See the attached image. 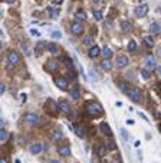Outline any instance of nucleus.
Returning a JSON list of instances; mask_svg holds the SVG:
<instances>
[{
  "label": "nucleus",
  "mask_w": 161,
  "mask_h": 163,
  "mask_svg": "<svg viewBox=\"0 0 161 163\" xmlns=\"http://www.w3.org/2000/svg\"><path fill=\"white\" fill-rule=\"evenodd\" d=\"M52 38L53 39H61L62 33H61V32H58V30H55V32H52Z\"/></svg>",
  "instance_id": "37"
},
{
  "label": "nucleus",
  "mask_w": 161,
  "mask_h": 163,
  "mask_svg": "<svg viewBox=\"0 0 161 163\" xmlns=\"http://www.w3.org/2000/svg\"><path fill=\"white\" fill-rule=\"evenodd\" d=\"M145 68L147 69H150V71H152V69H157V65H155V59L154 58H148L147 61H145Z\"/></svg>",
  "instance_id": "22"
},
{
  "label": "nucleus",
  "mask_w": 161,
  "mask_h": 163,
  "mask_svg": "<svg viewBox=\"0 0 161 163\" xmlns=\"http://www.w3.org/2000/svg\"><path fill=\"white\" fill-rule=\"evenodd\" d=\"M45 69L47 72H55L59 69V62L56 59H47V62L45 64Z\"/></svg>",
  "instance_id": "8"
},
{
  "label": "nucleus",
  "mask_w": 161,
  "mask_h": 163,
  "mask_svg": "<svg viewBox=\"0 0 161 163\" xmlns=\"http://www.w3.org/2000/svg\"><path fill=\"white\" fill-rule=\"evenodd\" d=\"M86 111H88V114L91 117H99V115L104 114V108L101 106L99 103H96V101H88L86 103Z\"/></svg>",
  "instance_id": "1"
},
{
  "label": "nucleus",
  "mask_w": 161,
  "mask_h": 163,
  "mask_svg": "<svg viewBox=\"0 0 161 163\" xmlns=\"http://www.w3.org/2000/svg\"><path fill=\"white\" fill-rule=\"evenodd\" d=\"M140 72H141V75H142V78H144V80H148V78L151 77V71H150V69H147V68H142Z\"/></svg>",
  "instance_id": "30"
},
{
  "label": "nucleus",
  "mask_w": 161,
  "mask_h": 163,
  "mask_svg": "<svg viewBox=\"0 0 161 163\" xmlns=\"http://www.w3.org/2000/svg\"><path fill=\"white\" fill-rule=\"evenodd\" d=\"M101 52H102V51H101L99 46H98V45H94V46L89 48V51H88V56L89 58H96Z\"/></svg>",
  "instance_id": "16"
},
{
  "label": "nucleus",
  "mask_w": 161,
  "mask_h": 163,
  "mask_svg": "<svg viewBox=\"0 0 161 163\" xmlns=\"http://www.w3.org/2000/svg\"><path fill=\"white\" fill-rule=\"evenodd\" d=\"M20 100H22V103H24V101L28 100V95H26V94H22V95H20Z\"/></svg>",
  "instance_id": "44"
},
{
  "label": "nucleus",
  "mask_w": 161,
  "mask_h": 163,
  "mask_svg": "<svg viewBox=\"0 0 161 163\" xmlns=\"http://www.w3.org/2000/svg\"><path fill=\"white\" fill-rule=\"evenodd\" d=\"M150 32H151L152 35L161 33V25H160V23H157V22L151 23V25H150Z\"/></svg>",
  "instance_id": "20"
},
{
  "label": "nucleus",
  "mask_w": 161,
  "mask_h": 163,
  "mask_svg": "<svg viewBox=\"0 0 161 163\" xmlns=\"http://www.w3.org/2000/svg\"><path fill=\"white\" fill-rule=\"evenodd\" d=\"M47 12H49V16H51L52 19H56V17H59L61 9L56 7V6H52V7H47Z\"/></svg>",
  "instance_id": "17"
},
{
  "label": "nucleus",
  "mask_w": 161,
  "mask_h": 163,
  "mask_svg": "<svg viewBox=\"0 0 161 163\" xmlns=\"http://www.w3.org/2000/svg\"><path fill=\"white\" fill-rule=\"evenodd\" d=\"M82 43L85 45V46H88V48H92L95 43H94V36H85L84 38V41H82Z\"/></svg>",
  "instance_id": "27"
},
{
  "label": "nucleus",
  "mask_w": 161,
  "mask_h": 163,
  "mask_svg": "<svg viewBox=\"0 0 161 163\" xmlns=\"http://www.w3.org/2000/svg\"><path fill=\"white\" fill-rule=\"evenodd\" d=\"M7 62H9V65H12V67L19 65V64H20L19 52H16V51H10V52L7 53Z\"/></svg>",
  "instance_id": "5"
},
{
  "label": "nucleus",
  "mask_w": 161,
  "mask_h": 163,
  "mask_svg": "<svg viewBox=\"0 0 161 163\" xmlns=\"http://www.w3.org/2000/svg\"><path fill=\"white\" fill-rule=\"evenodd\" d=\"M128 97H129V100L133 101V103H140V101H141V97H142V92L138 87H133L131 91L128 92Z\"/></svg>",
  "instance_id": "4"
},
{
  "label": "nucleus",
  "mask_w": 161,
  "mask_h": 163,
  "mask_svg": "<svg viewBox=\"0 0 161 163\" xmlns=\"http://www.w3.org/2000/svg\"><path fill=\"white\" fill-rule=\"evenodd\" d=\"M160 133H161V124H160Z\"/></svg>",
  "instance_id": "52"
},
{
  "label": "nucleus",
  "mask_w": 161,
  "mask_h": 163,
  "mask_svg": "<svg viewBox=\"0 0 161 163\" xmlns=\"http://www.w3.org/2000/svg\"><path fill=\"white\" fill-rule=\"evenodd\" d=\"M99 129H101V131H102L105 136H108V137H111V136H112V130L109 129V126L107 124V123H102V124L99 126Z\"/></svg>",
  "instance_id": "21"
},
{
  "label": "nucleus",
  "mask_w": 161,
  "mask_h": 163,
  "mask_svg": "<svg viewBox=\"0 0 161 163\" xmlns=\"http://www.w3.org/2000/svg\"><path fill=\"white\" fill-rule=\"evenodd\" d=\"M121 134H122V139L124 140H128V134H127V131L124 129H121Z\"/></svg>",
  "instance_id": "42"
},
{
  "label": "nucleus",
  "mask_w": 161,
  "mask_h": 163,
  "mask_svg": "<svg viewBox=\"0 0 161 163\" xmlns=\"http://www.w3.org/2000/svg\"><path fill=\"white\" fill-rule=\"evenodd\" d=\"M92 2H94V3H101L102 0H92Z\"/></svg>",
  "instance_id": "49"
},
{
  "label": "nucleus",
  "mask_w": 161,
  "mask_h": 163,
  "mask_svg": "<svg viewBox=\"0 0 161 163\" xmlns=\"http://www.w3.org/2000/svg\"><path fill=\"white\" fill-rule=\"evenodd\" d=\"M73 131H75V134L78 136V137H84V136L86 134L85 126H82V124H75L73 126Z\"/></svg>",
  "instance_id": "12"
},
{
  "label": "nucleus",
  "mask_w": 161,
  "mask_h": 163,
  "mask_svg": "<svg viewBox=\"0 0 161 163\" xmlns=\"http://www.w3.org/2000/svg\"><path fill=\"white\" fill-rule=\"evenodd\" d=\"M80 94H82V90H80L79 85H75L73 88L71 90V97L73 98V100H79Z\"/></svg>",
  "instance_id": "18"
},
{
  "label": "nucleus",
  "mask_w": 161,
  "mask_h": 163,
  "mask_svg": "<svg viewBox=\"0 0 161 163\" xmlns=\"http://www.w3.org/2000/svg\"><path fill=\"white\" fill-rule=\"evenodd\" d=\"M155 55H157V58H160V59H161V48L157 49V53H155Z\"/></svg>",
  "instance_id": "45"
},
{
  "label": "nucleus",
  "mask_w": 161,
  "mask_h": 163,
  "mask_svg": "<svg viewBox=\"0 0 161 163\" xmlns=\"http://www.w3.org/2000/svg\"><path fill=\"white\" fill-rule=\"evenodd\" d=\"M51 163H62V162H59V160H56V159H53V160H51Z\"/></svg>",
  "instance_id": "47"
},
{
  "label": "nucleus",
  "mask_w": 161,
  "mask_h": 163,
  "mask_svg": "<svg viewBox=\"0 0 161 163\" xmlns=\"http://www.w3.org/2000/svg\"><path fill=\"white\" fill-rule=\"evenodd\" d=\"M5 92H6V84L2 82V84H0V94H5Z\"/></svg>",
  "instance_id": "39"
},
{
  "label": "nucleus",
  "mask_w": 161,
  "mask_h": 163,
  "mask_svg": "<svg viewBox=\"0 0 161 163\" xmlns=\"http://www.w3.org/2000/svg\"><path fill=\"white\" fill-rule=\"evenodd\" d=\"M121 29H122L124 32H131L133 30V23L129 20H122L121 22Z\"/></svg>",
  "instance_id": "23"
},
{
  "label": "nucleus",
  "mask_w": 161,
  "mask_h": 163,
  "mask_svg": "<svg viewBox=\"0 0 161 163\" xmlns=\"http://www.w3.org/2000/svg\"><path fill=\"white\" fill-rule=\"evenodd\" d=\"M157 72H158V75L161 77V65H158V67H157Z\"/></svg>",
  "instance_id": "46"
},
{
  "label": "nucleus",
  "mask_w": 161,
  "mask_h": 163,
  "mask_svg": "<svg viewBox=\"0 0 161 163\" xmlns=\"http://www.w3.org/2000/svg\"><path fill=\"white\" fill-rule=\"evenodd\" d=\"M128 64H129V61H128L127 56H124V55L117 56V67L118 68H125V67H128Z\"/></svg>",
  "instance_id": "13"
},
{
  "label": "nucleus",
  "mask_w": 161,
  "mask_h": 163,
  "mask_svg": "<svg viewBox=\"0 0 161 163\" xmlns=\"http://www.w3.org/2000/svg\"><path fill=\"white\" fill-rule=\"evenodd\" d=\"M43 46H47V43L46 42H39L38 43V46H36V55H40L42 53V51H43Z\"/></svg>",
  "instance_id": "31"
},
{
  "label": "nucleus",
  "mask_w": 161,
  "mask_h": 163,
  "mask_svg": "<svg viewBox=\"0 0 161 163\" xmlns=\"http://www.w3.org/2000/svg\"><path fill=\"white\" fill-rule=\"evenodd\" d=\"M0 163H7V162H6V160H2V162H0Z\"/></svg>",
  "instance_id": "50"
},
{
  "label": "nucleus",
  "mask_w": 161,
  "mask_h": 163,
  "mask_svg": "<svg viewBox=\"0 0 161 163\" xmlns=\"http://www.w3.org/2000/svg\"><path fill=\"white\" fill-rule=\"evenodd\" d=\"M58 104H59V110H61L62 113H65V114H71V113H72V108H71L69 101L59 100V101H58Z\"/></svg>",
  "instance_id": "10"
},
{
  "label": "nucleus",
  "mask_w": 161,
  "mask_h": 163,
  "mask_svg": "<svg viewBox=\"0 0 161 163\" xmlns=\"http://www.w3.org/2000/svg\"><path fill=\"white\" fill-rule=\"evenodd\" d=\"M75 19L78 20V22H85V20L88 19V14L85 13V10H76Z\"/></svg>",
  "instance_id": "19"
},
{
  "label": "nucleus",
  "mask_w": 161,
  "mask_h": 163,
  "mask_svg": "<svg viewBox=\"0 0 161 163\" xmlns=\"http://www.w3.org/2000/svg\"><path fill=\"white\" fill-rule=\"evenodd\" d=\"M42 150H43L42 143H33L30 147H29V152H30L32 154H39Z\"/></svg>",
  "instance_id": "14"
},
{
  "label": "nucleus",
  "mask_w": 161,
  "mask_h": 163,
  "mask_svg": "<svg viewBox=\"0 0 161 163\" xmlns=\"http://www.w3.org/2000/svg\"><path fill=\"white\" fill-rule=\"evenodd\" d=\"M134 13H135V16H137V17H144V16H147V13H148V5L142 3V5L137 6V7H135V10H134Z\"/></svg>",
  "instance_id": "6"
},
{
  "label": "nucleus",
  "mask_w": 161,
  "mask_h": 163,
  "mask_svg": "<svg viewBox=\"0 0 161 163\" xmlns=\"http://www.w3.org/2000/svg\"><path fill=\"white\" fill-rule=\"evenodd\" d=\"M55 85H56L59 90H68L69 81H68L65 77H56L55 78Z\"/></svg>",
  "instance_id": "9"
},
{
  "label": "nucleus",
  "mask_w": 161,
  "mask_h": 163,
  "mask_svg": "<svg viewBox=\"0 0 161 163\" xmlns=\"http://www.w3.org/2000/svg\"><path fill=\"white\" fill-rule=\"evenodd\" d=\"M105 153H107V147H98V156L101 159L105 156Z\"/></svg>",
  "instance_id": "35"
},
{
  "label": "nucleus",
  "mask_w": 161,
  "mask_h": 163,
  "mask_svg": "<svg viewBox=\"0 0 161 163\" xmlns=\"http://www.w3.org/2000/svg\"><path fill=\"white\" fill-rule=\"evenodd\" d=\"M102 56H104V59H111L114 56V52L111 51V48L105 46V48H102Z\"/></svg>",
  "instance_id": "24"
},
{
  "label": "nucleus",
  "mask_w": 161,
  "mask_h": 163,
  "mask_svg": "<svg viewBox=\"0 0 161 163\" xmlns=\"http://www.w3.org/2000/svg\"><path fill=\"white\" fill-rule=\"evenodd\" d=\"M62 137H63V131H62L59 127H58V129H53V131L51 133V139L58 142V140H61Z\"/></svg>",
  "instance_id": "15"
},
{
  "label": "nucleus",
  "mask_w": 161,
  "mask_h": 163,
  "mask_svg": "<svg viewBox=\"0 0 161 163\" xmlns=\"http://www.w3.org/2000/svg\"><path fill=\"white\" fill-rule=\"evenodd\" d=\"M101 68L104 69V71H111L112 69V64L109 59H104L102 62H101Z\"/></svg>",
  "instance_id": "28"
},
{
  "label": "nucleus",
  "mask_w": 161,
  "mask_h": 163,
  "mask_svg": "<svg viewBox=\"0 0 161 163\" xmlns=\"http://www.w3.org/2000/svg\"><path fill=\"white\" fill-rule=\"evenodd\" d=\"M71 32L75 36H79V35H82V32H84V25H82V22H73V23L71 25Z\"/></svg>",
  "instance_id": "7"
},
{
  "label": "nucleus",
  "mask_w": 161,
  "mask_h": 163,
  "mask_svg": "<svg viewBox=\"0 0 161 163\" xmlns=\"http://www.w3.org/2000/svg\"><path fill=\"white\" fill-rule=\"evenodd\" d=\"M158 12H160V13H161V7H160V9H158Z\"/></svg>",
  "instance_id": "51"
},
{
  "label": "nucleus",
  "mask_w": 161,
  "mask_h": 163,
  "mask_svg": "<svg viewBox=\"0 0 161 163\" xmlns=\"http://www.w3.org/2000/svg\"><path fill=\"white\" fill-rule=\"evenodd\" d=\"M6 3H14V0H5Z\"/></svg>",
  "instance_id": "48"
},
{
  "label": "nucleus",
  "mask_w": 161,
  "mask_h": 163,
  "mask_svg": "<svg viewBox=\"0 0 161 163\" xmlns=\"http://www.w3.org/2000/svg\"><path fill=\"white\" fill-rule=\"evenodd\" d=\"M135 49H137V42H135L134 39H131L129 43H128V51H129V52H134Z\"/></svg>",
  "instance_id": "32"
},
{
  "label": "nucleus",
  "mask_w": 161,
  "mask_h": 163,
  "mask_svg": "<svg viewBox=\"0 0 161 163\" xmlns=\"http://www.w3.org/2000/svg\"><path fill=\"white\" fill-rule=\"evenodd\" d=\"M142 42H144V45H145L147 48H152V46H154V43H155L151 36H144V38H142Z\"/></svg>",
  "instance_id": "25"
},
{
  "label": "nucleus",
  "mask_w": 161,
  "mask_h": 163,
  "mask_svg": "<svg viewBox=\"0 0 161 163\" xmlns=\"http://www.w3.org/2000/svg\"><path fill=\"white\" fill-rule=\"evenodd\" d=\"M22 49H23L24 55H30V51H29V46L26 45V43H22Z\"/></svg>",
  "instance_id": "36"
},
{
  "label": "nucleus",
  "mask_w": 161,
  "mask_h": 163,
  "mask_svg": "<svg viewBox=\"0 0 161 163\" xmlns=\"http://www.w3.org/2000/svg\"><path fill=\"white\" fill-rule=\"evenodd\" d=\"M155 90L160 92V95H161V84H160V82H157V84H155Z\"/></svg>",
  "instance_id": "43"
},
{
  "label": "nucleus",
  "mask_w": 161,
  "mask_h": 163,
  "mask_svg": "<svg viewBox=\"0 0 161 163\" xmlns=\"http://www.w3.org/2000/svg\"><path fill=\"white\" fill-rule=\"evenodd\" d=\"M51 2H52L55 6H61L62 3H63V0H51Z\"/></svg>",
  "instance_id": "40"
},
{
  "label": "nucleus",
  "mask_w": 161,
  "mask_h": 163,
  "mask_svg": "<svg viewBox=\"0 0 161 163\" xmlns=\"http://www.w3.org/2000/svg\"><path fill=\"white\" fill-rule=\"evenodd\" d=\"M45 110H46V113L49 115H52V117H56V115H58V111H59V104H58L55 100L49 98V100H46V103H45Z\"/></svg>",
  "instance_id": "2"
},
{
  "label": "nucleus",
  "mask_w": 161,
  "mask_h": 163,
  "mask_svg": "<svg viewBox=\"0 0 161 163\" xmlns=\"http://www.w3.org/2000/svg\"><path fill=\"white\" fill-rule=\"evenodd\" d=\"M24 123L30 127H38L40 124V117L38 114H33V113H29V114L24 115Z\"/></svg>",
  "instance_id": "3"
},
{
  "label": "nucleus",
  "mask_w": 161,
  "mask_h": 163,
  "mask_svg": "<svg viewBox=\"0 0 161 163\" xmlns=\"http://www.w3.org/2000/svg\"><path fill=\"white\" fill-rule=\"evenodd\" d=\"M108 149H109V150H114V149H117V146H115V143L112 142V140H109V143H108Z\"/></svg>",
  "instance_id": "38"
},
{
  "label": "nucleus",
  "mask_w": 161,
  "mask_h": 163,
  "mask_svg": "<svg viewBox=\"0 0 161 163\" xmlns=\"http://www.w3.org/2000/svg\"><path fill=\"white\" fill-rule=\"evenodd\" d=\"M46 48H47V51H49L51 53H58V52H59V46H58L56 43H53V42L47 43Z\"/></svg>",
  "instance_id": "26"
},
{
  "label": "nucleus",
  "mask_w": 161,
  "mask_h": 163,
  "mask_svg": "<svg viewBox=\"0 0 161 163\" xmlns=\"http://www.w3.org/2000/svg\"><path fill=\"white\" fill-rule=\"evenodd\" d=\"M58 153H59V156H62V157H68V156L71 154V146H69V144L59 146V147H58Z\"/></svg>",
  "instance_id": "11"
},
{
  "label": "nucleus",
  "mask_w": 161,
  "mask_h": 163,
  "mask_svg": "<svg viewBox=\"0 0 161 163\" xmlns=\"http://www.w3.org/2000/svg\"><path fill=\"white\" fill-rule=\"evenodd\" d=\"M119 88H121V91L125 92L127 95H128V92L131 91V88H129V85H128L127 81H121V82H119Z\"/></svg>",
  "instance_id": "29"
},
{
  "label": "nucleus",
  "mask_w": 161,
  "mask_h": 163,
  "mask_svg": "<svg viewBox=\"0 0 161 163\" xmlns=\"http://www.w3.org/2000/svg\"><path fill=\"white\" fill-rule=\"evenodd\" d=\"M30 33L33 35V36H36V38H38V36H40V33H39L36 29H30Z\"/></svg>",
  "instance_id": "41"
},
{
  "label": "nucleus",
  "mask_w": 161,
  "mask_h": 163,
  "mask_svg": "<svg viewBox=\"0 0 161 163\" xmlns=\"http://www.w3.org/2000/svg\"><path fill=\"white\" fill-rule=\"evenodd\" d=\"M94 17L96 20H102L104 14H102V12H101V10H94Z\"/></svg>",
  "instance_id": "34"
},
{
  "label": "nucleus",
  "mask_w": 161,
  "mask_h": 163,
  "mask_svg": "<svg viewBox=\"0 0 161 163\" xmlns=\"http://www.w3.org/2000/svg\"><path fill=\"white\" fill-rule=\"evenodd\" d=\"M7 137H9V134H7L6 129H0V140H2V142H6Z\"/></svg>",
  "instance_id": "33"
}]
</instances>
